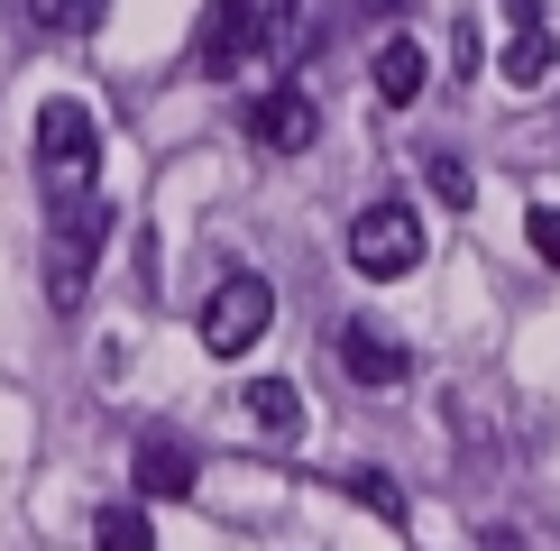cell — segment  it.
I'll use <instances>...</instances> for the list:
<instances>
[{
  "label": "cell",
  "mask_w": 560,
  "mask_h": 551,
  "mask_svg": "<svg viewBox=\"0 0 560 551\" xmlns=\"http://www.w3.org/2000/svg\"><path fill=\"white\" fill-rule=\"evenodd\" d=\"M110 202H74V212H56V230H46V304L56 313H74L83 294H92V267H102V248H110Z\"/></svg>",
  "instance_id": "cell-1"
},
{
  "label": "cell",
  "mask_w": 560,
  "mask_h": 551,
  "mask_svg": "<svg viewBox=\"0 0 560 551\" xmlns=\"http://www.w3.org/2000/svg\"><path fill=\"white\" fill-rule=\"evenodd\" d=\"M92 110L83 102H46L37 110V175L46 194H56V212H74V202H92Z\"/></svg>",
  "instance_id": "cell-2"
},
{
  "label": "cell",
  "mask_w": 560,
  "mask_h": 551,
  "mask_svg": "<svg viewBox=\"0 0 560 551\" xmlns=\"http://www.w3.org/2000/svg\"><path fill=\"white\" fill-rule=\"evenodd\" d=\"M267 321H276V285H267V276H221V285L202 294V350L240 359V350H258Z\"/></svg>",
  "instance_id": "cell-3"
},
{
  "label": "cell",
  "mask_w": 560,
  "mask_h": 551,
  "mask_svg": "<svg viewBox=\"0 0 560 551\" xmlns=\"http://www.w3.org/2000/svg\"><path fill=\"white\" fill-rule=\"evenodd\" d=\"M349 267L359 276H413L423 267V212H405V202H368L359 221H349Z\"/></svg>",
  "instance_id": "cell-4"
},
{
  "label": "cell",
  "mask_w": 560,
  "mask_h": 551,
  "mask_svg": "<svg viewBox=\"0 0 560 551\" xmlns=\"http://www.w3.org/2000/svg\"><path fill=\"white\" fill-rule=\"evenodd\" d=\"M331 359H340L349 386H405L413 377V350L386 331V321H359V313L331 321Z\"/></svg>",
  "instance_id": "cell-5"
},
{
  "label": "cell",
  "mask_w": 560,
  "mask_h": 551,
  "mask_svg": "<svg viewBox=\"0 0 560 551\" xmlns=\"http://www.w3.org/2000/svg\"><path fill=\"white\" fill-rule=\"evenodd\" d=\"M258 46H276V10L267 0H212V28H202L194 65L202 74H230V65H248Z\"/></svg>",
  "instance_id": "cell-6"
},
{
  "label": "cell",
  "mask_w": 560,
  "mask_h": 551,
  "mask_svg": "<svg viewBox=\"0 0 560 551\" xmlns=\"http://www.w3.org/2000/svg\"><path fill=\"white\" fill-rule=\"evenodd\" d=\"M248 138H258V148H276V156H303V148L322 138V110H313V92H294V83L258 92V102H248Z\"/></svg>",
  "instance_id": "cell-7"
},
{
  "label": "cell",
  "mask_w": 560,
  "mask_h": 551,
  "mask_svg": "<svg viewBox=\"0 0 560 551\" xmlns=\"http://www.w3.org/2000/svg\"><path fill=\"white\" fill-rule=\"evenodd\" d=\"M505 28H515V46H505L497 74L515 92H542L551 83V28H542V0H505Z\"/></svg>",
  "instance_id": "cell-8"
},
{
  "label": "cell",
  "mask_w": 560,
  "mask_h": 551,
  "mask_svg": "<svg viewBox=\"0 0 560 551\" xmlns=\"http://www.w3.org/2000/svg\"><path fill=\"white\" fill-rule=\"evenodd\" d=\"M194 488H202V459H194V442H175V432L138 442V496H194Z\"/></svg>",
  "instance_id": "cell-9"
},
{
  "label": "cell",
  "mask_w": 560,
  "mask_h": 551,
  "mask_svg": "<svg viewBox=\"0 0 560 551\" xmlns=\"http://www.w3.org/2000/svg\"><path fill=\"white\" fill-rule=\"evenodd\" d=\"M423 74H432V65H423V46H413V37H386L377 46V102H413Z\"/></svg>",
  "instance_id": "cell-10"
},
{
  "label": "cell",
  "mask_w": 560,
  "mask_h": 551,
  "mask_svg": "<svg viewBox=\"0 0 560 551\" xmlns=\"http://www.w3.org/2000/svg\"><path fill=\"white\" fill-rule=\"evenodd\" d=\"M248 413H258L276 442H294V432H303V396H294L285 377H248Z\"/></svg>",
  "instance_id": "cell-11"
},
{
  "label": "cell",
  "mask_w": 560,
  "mask_h": 551,
  "mask_svg": "<svg viewBox=\"0 0 560 551\" xmlns=\"http://www.w3.org/2000/svg\"><path fill=\"white\" fill-rule=\"evenodd\" d=\"M92 542L102 551H156V524L138 515V505H102V515H92Z\"/></svg>",
  "instance_id": "cell-12"
},
{
  "label": "cell",
  "mask_w": 560,
  "mask_h": 551,
  "mask_svg": "<svg viewBox=\"0 0 560 551\" xmlns=\"http://www.w3.org/2000/svg\"><path fill=\"white\" fill-rule=\"evenodd\" d=\"M423 175H432V194H441V202H451V212H459V202H469V194H478V184H469V166H459V156H441V148L423 156Z\"/></svg>",
  "instance_id": "cell-13"
},
{
  "label": "cell",
  "mask_w": 560,
  "mask_h": 551,
  "mask_svg": "<svg viewBox=\"0 0 560 551\" xmlns=\"http://www.w3.org/2000/svg\"><path fill=\"white\" fill-rule=\"evenodd\" d=\"M349 488H359L368 505H377V515H386V524H405V488H395V478H386V469H349Z\"/></svg>",
  "instance_id": "cell-14"
},
{
  "label": "cell",
  "mask_w": 560,
  "mask_h": 551,
  "mask_svg": "<svg viewBox=\"0 0 560 551\" xmlns=\"http://www.w3.org/2000/svg\"><path fill=\"white\" fill-rule=\"evenodd\" d=\"M524 230H533V258H542V267H560V202H533V212H524Z\"/></svg>",
  "instance_id": "cell-15"
},
{
  "label": "cell",
  "mask_w": 560,
  "mask_h": 551,
  "mask_svg": "<svg viewBox=\"0 0 560 551\" xmlns=\"http://www.w3.org/2000/svg\"><path fill=\"white\" fill-rule=\"evenodd\" d=\"M37 19L46 28H74V0H37Z\"/></svg>",
  "instance_id": "cell-16"
},
{
  "label": "cell",
  "mask_w": 560,
  "mask_h": 551,
  "mask_svg": "<svg viewBox=\"0 0 560 551\" xmlns=\"http://www.w3.org/2000/svg\"><path fill=\"white\" fill-rule=\"evenodd\" d=\"M110 19V0H74V28H102Z\"/></svg>",
  "instance_id": "cell-17"
}]
</instances>
